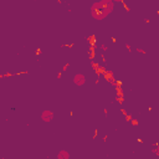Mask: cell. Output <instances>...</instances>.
I'll use <instances>...</instances> for the list:
<instances>
[{
    "instance_id": "obj_1",
    "label": "cell",
    "mask_w": 159,
    "mask_h": 159,
    "mask_svg": "<svg viewBox=\"0 0 159 159\" xmlns=\"http://www.w3.org/2000/svg\"><path fill=\"white\" fill-rule=\"evenodd\" d=\"M114 9V1L113 0H99L94 2L91 6V16L96 20H103L106 19Z\"/></svg>"
},
{
    "instance_id": "obj_2",
    "label": "cell",
    "mask_w": 159,
    "mask_h": 159,
    "mask_svg": "<svg viewBox=\"0 0 159 159\" xmlns=\"http://www.w3.org/2000/svg\"><path fill=\"white\" fill-rule=\"evenodd\" d=\"M73 82H75V84H77V86H83V84L86 83V76L82 75V73H77V75L73 77Z\"/></svg>"
},
{
    "instance_id": "obj_3",
    "label": "cell",
    "mask_w": 159,
    "mask_h": 159,
    "mask_svg": "<svg viewBox=\"0 0 159 159\" xmlns=\"http://www.w3.org/2000/svg\"><path fill=\"white\" fill-rule=\"evenodd\" d=\"M41 119H42L43 122H50V120L53 119V113H52L51 111L46 109V111H43V112L41 113Z\"/></svg>"
},
{
    "instance_id": "obj_4",
    "label": "cell",
    "mask_w": 159,
    "mask_h": 159,
    "mask_svg": "<svg viewBox=\"0 0 159 159\" xmlns=\"http://www.w3.org/2000/svg\"><path fill=\"white\" fill-rule=\"evenodd\" d=\"M57 158L58 159H68L70 158V154L67 150H61L58 154H57Z\"/></svg>"
},
{
    "instance_id": "obj_5",
    "label": "cell",
    "mask_w": 159,
    "mask_h": 159,
    "mask_svg": "<svg viewBox=\"0 0 159 159\" xmlns=\"http://www.w3.org/2000/svg\"><path fill=\"white\" fill-rule=\"evenodd\" d=\"M154 153H155L157 155H159V144H158V145H157V148L154 149Z\"/></svg>"
},
{
    "instance_id": "obj_6",
    "label": "cell",
    "mask_w": 159,
    "mask_h": 159,
    "mask_svg": "<svg viewBox=\"0 0 159 159\" xmlns=\"http://www.w3.org/2000/svg\"><path fill=\"white\" fill-rule=\"evenodd\" d=\"M113 1H123V0H113Z\"/></svg>"
}]
</instances>
